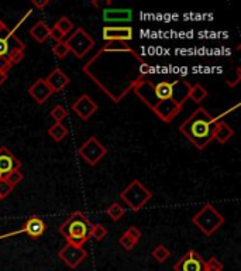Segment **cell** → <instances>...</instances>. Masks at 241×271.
<instances>
[{"mask_svg": "<svg viewBox=\"0 0 241 271\" xmlns=\"http://www.w3.org/2000/svg\"><path fill=\"white\" fill-rule=\"evenodd\" d=\"M10 68H12V64L9 62L6 57H0V72L7 73L10 71Z\"/></svg>", "mask_w": 241, "mask_h": 271, "instance_id": "cell-39", "label": "cell"}, {"mask_svg": "<svg viewBox=\"0 0 241 271\" xmlns=\"http://www.w3.org/2000/svg\"><path fill=\"white\" fill-rule=\"evenodd\" d=\"M120 198L129 205L131 211L138 212L140 209H143L144 206L148 204V201L152 198V192L147 189L140 181L134 179V181H131V184H129L123 191L120 192Z\"/></svg>", "mask_w": 241, "mask_h": 271, "instance_id": "cell-5", "label": "cell"}, {"mask_svg": "<svg viewBox=\"0 0 241 271\" xmlns=\"http://www.w3.org/2000/svg\"><path fill=\"white\" fill-rule=\"evenodd\" d=\"M30 35H31L37 43L43 44V43H46L47 38L50 37V27L47 26V23L44 20H39L38 23H35V24L30 28Z\"/></svg>", "mask_w": 241, "mask_h": 271, "instance_id": "cell-23", "label": "cell"}, {"mask_svg": "<svg viewBox=\"0 0 241 271\" xmlns=\"http://www.w3.org/2000/svg\"><path fill=\"white\" fill-rule=\"evenodd\" d=\"M98 103L92 99L89 95H86V93H84L82 96H79L78 99L72 103V110H73V113H76L82 120L91 119L92 116L98 112Z\"/></svg>", "mask_w": 241, "mask_h": 271, "instance_id": "cell-10", "label": "cell"}, {"mask_svg": "<svg viewBox=\"0 0 241 271\" xmlns=\"http://www.w3.org/2000/svg\"><path fill=\"white\" fill-rule=\"evenodd\" d=\"M205 260L195 250L186 251L175 264V271H205Z\"/></svg>", "mask_w": 241, "mask_h": 271, "instance_id": "cell-9", "label": "cell"}, {"mask_svg": "<svg viewBox=\"0 0 241 271\" xmlns=\"http://www.w3.org/2000/svg\"><path fill=\"white\" fill-rule=\"evenodd\" d=\"M46 229H47V225L44 223V220H43V219L38 218V216H30V218L26 220V223L23 225L21 231L27 233V236H28L30 239L37 240V239H39L43 235H44Z\"/></svg>", "mask_w": 241, "mask_h": 271, "instance_id": "cell-17", "label": "cell"}, {"mask_svg": "<svg viewBox=\"0 0 241 271\" xmlns=\"http://www.w3.org/2000/svg\"><path fill=\"white\" fill-rule=\"evenodd\" d=\"M24 43L19 37L7 28L5 33L0 34V57H7L13 50H23L24 51Z\"/></svg>", "mask_w": 241, "mask_h": 271, "instance_id": "cell-14", "label": "cell"}, {"mask_svg": "<svg viewBox=\"0 0 241 271\" xmlns=\"http://www.w3.org/2000/svg\"><path fill=\"white\" fill-rule=\"evenodd\" d=\"M223 263L217 257H210L208 263H205V270H220L223 271Z\"/></svg>", "mask_w": 241, "mask_h": 271, "instance_id": "cell-36", "label": "cell"}, {"mask_svg": "<svg viewBox=\"0 0 241 271\" xmlns=\"http://www.w3.org/2000/svg\"><path fill=\"white\" fill-rule=\"evenodd\" d=\"M65 44L69 48V53H72L78 60H82L88 55L93 47L96 46L95 40L89 34L86 33L82 27H78L73 33L65 40Z\"/></svg>", "mask_w": 241, "mask_h": 271, "instance_id": "cell-6", "label": "cell"}, {"mask_svg": "<svg viewBox=\"0 0 241 271\" xmlns=\"http://www.w3.org/2000/svg\"><path fill=\"white\" fill-rule=\"evenodd\" d=\"M48 5H50V0H38V2H37V0H33V2H31V6L35 7L39 12H43Z\"/></svg>", "mask_w": 241, "mask_h": 271, "instance_id": "cell-41", "label": "cell"}, {"mask_svg": "<svg viewBox=\"0 0 241 271\" xmlns=\"http://www.w3.org/2000/svg\"><path fill=\"white\" fill-rule=\"evenodd\" d=\"M205 271H220V270H205Z\"/></svg>", "mask_w": 241, "mask_h": 271, "instance_id": "cell-45", "label": "cell"}, {"mask_svg": "<svg viewBox=\"0 0 241 271\" xmlns=\"http://www.w3.org/2000/svg\"><path fill=\"white\" fill-rule=\"evenodd\" d=\"M82 71L114 103H120L140 81L145 80L151 66L129 43L109 41L86 62Z\"/></svg>", "mask_w": 241, "mask_h": 271, "instance_id": "cell-1", "label": "cell"}, {"mask_svg": "<svg viewBox=\"0 0 241 271\" xmlns=\"http://www.w3.org/2000/svg\"><path fill=\"white\" fill-rule=\"evenodd\" d=\"M54 27H57L61 33L64 34V35H66V34H69L72 31V28H73V23H72L66 16H64V17H61L55 24H54Z\"/></svg>", "mask_w": 241, "mask_h": 271, "instance_id": "cell-29", "label": "cell"}, {"mask_svg": "<svg viewBox=\"0 0 241 271\" xmlns=\"http://www.w3.org/2000/svg\"><path fill=\"white\" fill-rule=\"evenodd\" d=\"M103 20L107 23H129L133 19L130 9H103Z\"/></svg>", "mask_w": 241, "mask_h": 271, "instance_id": "cell-19", "label": "cell"}, {"mask_svg": "<svg viewBox=\"0 0 241 271\" xmlns=\"http://www.w3.org/2000/svg\"><path fill=\"white\" fill-rule=\"evenodd\" d=\"M192 223L206 236H212L224 225V218L212 204H205L200 211L192 216Z\"/></svg>", "mask_w": 241, "mask_h": 271, "instance_id": "cell-4", "label": "cell"}, {"mask_svg": "<svg viewBox=\"0 0 241 271\" xmlns=\"http://www.w3.org/2000/svg\"><path fill=\"white\" fill-rule=\"evenodd\" d=\"M106 213L110 216L111 220H114V222H117V220H120V219L123 218V215L126 213V211H124V208L120 204H117V202H113L107 209H106Z\"/></svg>", "mask_w": 241, "mask_h": 271, "instance_id": "cell-26", "label": "cell"}, {"mask_svg": "<svg viewBox=\"0 0 241 271\" xmlns=\"http://www.w3.org/2000/svg\"><path fill=\"white\" fill-rule=\"evenodd\" d=\"M47 85L51 88V91L54 93H58L61 91H64L66 86L69 85V78L66 76L65 72L61 68H55L52 72L46 78Z\"/></svg>", "mask_w": 241, "mask_h": 271, "instance_id": "cell-18", "label": "cell"}, {"mask_svg": "<svg viewBox=\"0 0 241 271\" xmlns=\"http://www.w3.org/2000/svg\"><path fill=\"white\" fill-rule=\"evenodd\" d=\"M208 98V91L203 88L200 84H196V85L190 86L189 91V99L196 102V103H200L202 100H205Z\"/></svg>", "mask_w": 241, "mask_h": 271, "instance_id": "cell-25", "label": "cell"}, {"mask_svg": "<svg viewBox=\"0 0 241 271\" xmlns=\"http://www.w3.org/2000/svg\"><path fill=\"white\" fill-rule=\"evenodd\" d=\"M28 93L30 96L33 98L38 105L46 103L47 100L51 98L54 92L51 91V88L47 85V82L44 78H38V80L34 82L33 85L28 88Z\"/></svg>", "mask_w": 241, "mask_h": 271, "instance_id": "cell-16", "label": "cell"}, {"mask_svg": "<svg viewBox=\"0 0 241 271\" xmlns=\"http://www.w3.org/2000/svg\"><path fill=\"white\" fill-rule=\"evenodd\" d=\"M106 236H107V229H106L102 223H96V225L91 226L89 238L95 239L96 242H102Z\"/></svg>", "mask_w": 241, "mask_h": 271, "instance_id": "cell-27", "label": "cell"}, {"mask_svg": "<svg viewBox=\"0 0 241 271\" xmlns=\"http://www.w3.org/2000/svg\"><path fill=\"white\" fill-rule=\"evenodd\" d=\"M233 134H234V130L226 122L219 120L215 127V132H213V140H217L220 144H224L233 137Z\"/></svg>", "mask_w": 241, "mask_h": 271, "instance_id": "cell-21", "label": "cell"}, {"mask_svg": "<svg viewBox=\"0 0 241 271\" xmlns=\"http://www.w3.org/2000/svg\"><path fill=\"white\" fill-rule=\"evenodd\" d=\"M92 5H93V6H96V7L102 6V5H98V2H93ZM103 5L104 6H111V2H106V3H103Z\"/></svg>", "mask_w": 241, "mask_h": 271, "instance_id": "cell-44", "label": "cell"}, {"mask_svg": "<svg viewBox=\"0 0 241 271\" xmlns=\"http://www.w3.org/2000/svg\"><path fill=\"white\" fill-rule=\"evenodd\" d=\"M50 37L54 38L57 43H61V41H64V38H65V35L61 33L57 27H52V28H50Z\"/></svg>", "mask_w": 241, "mask_h": 271, "instance_id": "cell-38", "label": "cell"}, {"mask_svg": "<svg viewBox=\"0 0 241 271\" xmlns=\"http://www.w3.org/2000/svg\"><path fill=\"white\" fill-rule=\"evenodd\" d=\"M58 257L71 268H76L79 264H82L88 258V251L84 247L66 243L61 250L58 251Z\"/></svg>", "mask_w": 241, "mask_h": 271, "instance_id": "cell-8", "label": "cell"}, {"mask_svg": "<svg viewBox=\"0 0 241 271\" xmlns=\"http://www.w3.org/2000/svg\"><path fill=\"white\" fill-rule=\"evenodd\" d=\"M172 91H174V82L163 81V82L154 84V92H155V98L158 102L172 99Z\"/></svg>", "mask_w": 241, "mask_h": 271, "instance_id": "cell-22", "label": "cell"}, {"mask_svg": "<svg viewBox=\"0 0 241 271\" xmlns=\"http://www.w3.org/2000/svg\"><path fill=\"white\" fill-rule=\"evenodd\" d=\"M134 93L137 95V98L144 105H147L150 107L151 110L155 107V105L158 103V100L155 98V92H154V82H151L150 80H143L138 82L137 85L133 88Z\"/></svg>", "mask_w": 241, "mask_h": 271, "instance_id": "cell-13", "label": "cell"}, {"mask_svg": "<svg viewBox=\"0 0 241 271\" xmlns=\"http://www.w3.org/2000/svg\"><path fill=\"white\" fill-rule=\"evenodd\" d=\"M181 110H182V106L179 105V103H176L174 99H167L163 100V102H158L155 107L152 109V112L155 113L156 116L163 122H165V123H171L181 113Z\"/></svg>", "mask_w": 241, "mask_h": 271, "instance_id": "cell-11", "label": "cell"}, {"mask_svg": "<svg viewBox=\"0 0 241 271\" xmlns=\"http://www.w3.org/2000/svg\"><path fill=\"white\" fill-rule=\"evenodd\" d=\"M6 58L12 65H17V64H20V62L23 61V58H24V51H23V50H13V51L9 53Z\"/></svg>", "mask_w": 241, "mask_h": 271, "instance_id": "cell-34", "label": "cell"}, {"mask_svg": "<svg viewBox=\"0 0 241 271\" xmlns=\"http://www.w3.org/2000/svg\"><path fill=\"white\" fill-rule=\"evenodd\" d=\"M219 120L203 109L197 107L188 119L179 126V132L197 148L205 150L213 140V132Z\"/></svg>", "mask_w": 241, "mask_h": 271, "instance_id": "cell-2", "label": "cell"}, {"mask_svg": "<svg viewBox=\"0 0 241 271\" xmlns=\"http://www.w3.org/2000/svg\"><path fill=\"white\" fill-rule=\"evenodd\" d=\"M126 233H127L131 239H134L137 243L140 242V239H141V231H140V229H138L137 226H130V227L126 230Z\"/></svg>", "mask_w": 241, "mask_h": 271, "instance_id": "cell-37", "label": "cell"}, {"mask_svg": "<svg viewBox=\"0 0 241 271\" xmlns=\"http://www.w3.org/2000/svg\"><path fill=\"white\" fill-rule=\"evenodd\" d=\"M91 226L92 223L85 216V213L76 211L71 213V216L59 226L58 231L66 239V243L84 247V245L91 239Z\"/></svg>", "mask_w": 241, "mask_h": 271, "instance_id": "cell-3", "label": "cell"}, {"mask_svg": "<svg viewBox=\"0 0 241 271\" xmlns=\"http://www.w3.org/2000/svg\"><path fill=\"white\" fill-rule=\"evenodd\" d=\"M118 243H120V246L123 247L124 250H127V251H130L134 249V246L137 245V242L134 240V239H131L126 231H124L123 235H122V238L118 239Z\"/></svg>", "mask_w": 241, "mask_h": 271, "instance_id": "cell-32", "label": "cell"}, {"mask_svg": "<svg viewBox=\"0 0 241 271\" xmlns=\"http://www.w3.org/2000/svg\"><path fill=\"white\" fill-rule=\"evenodd\" d=\"M51 118L55 120V123H61L68 118V110L62 105H55L51 110Z\"/></svg>", "mask_w": 241, "mask_h": 271, "instance_id": "cell-30", "label": "cell"}, {"mask_svg": "<svg viewBox=\"0 0 241 271\" xmlns=\"http://www.w3.org/2000/svg\"><path fill=\"white\" fill-rule=\"evenodd\" d=\"M171 256V251L165 247L164 245L156 246L155 249L152 250V257L155 258L158 263H165Z\"/></svg>", "mask_w": 241, "mask_h": 271, "instance_id": "cell-28", "label": "cell"}, {"mask_svg": "<svg viewBox=\"0 0 241 271\" xmlns=\"http://www.w3.org/2000/svg\"><path fill=\"white\" fill-rule=\"evenodd\" d=\"M78 154L79 157L86 161L89 166H96L107 154V148L96 137H89L82 146L79 147Z\"/></svg>", "mask_w": 241, "mask_h": 271, "instance_id": "cell-7", "label": "cell"}, {"mask_svg": "<svg viewBox=\"0 0 241 271\" xmlns=\"http://www.w3.org/2000/svg\"><path fill=\"white\" fill-rule=\"evenodd\" d=\"M240 80H241L240 68H235V75L233 76V78H228V80H226V84H227L228 86H235L237 84H238V81Z\"/></svg>", "mask_w": 241, "mask_h": 271, "instance_id": "cell-40", "label": "cell"}, {"mask_svg": "<svg viewBox=\"0 0 241 271\" xmlns=\"http://www.w3.org/2000/svg\"><path fill=\"white\" fill-rule=\"evenodd\" d=\"M102 37L106 43H109V41L129 43L133 40L134 33L130 26H104L102 30Z\"/></svg>", "mask_w": 241, "mask_h": 271, "instance_id": "cell-12", "label": "cell"}, {"mask_svg": "<svg viewBox=\"0 0 241 271\" xmlns=\"http://www.w3.org/2000/svg\"><path fill=\"white\" fill-rule=\"evenodd\" d=\"M0 201H2V199H0Z\"/></svg>", "mask_w": 241, "mask_h": 271, "instance_id": "cell-46", "label": "cell"}, {"mask_svg": "<svg viewBox=\"0 0 241 271\" xmlns=\"http://www.w3.org/2000/svg\"><path fill=\"white\" fill-rule=\"evenodd\" d=\"M13 189L14 188L7 182L6 178H0V199L7 198L13 192Z\"/></svg>", "mask_w": 241, "mask_h": 271, "instance_id": "cell-35", "label": "cell"}, {"mask_svg": "<svg viewBox=\"0 0 241 271\" xmlns=\"http://www.w3.org/2000/svg\"><path fill=\"white\" fill-rule=\"evenodd\" d=\"M7 80V73H3V72H0V86L3 85L5 82H6Z\"/></svg>", "mask_w": 241, "mask_h": 271, "instance_id": "cell-42", "label": "cell"}, {"mask_svg": "<svg viewBox=\"0 0 241 271\" xmlns=\"http://www.w3.org/2000/svg\"><path fill=\"white\" fill-rule=\"evenodd\" d=\"M48 134L51 136L55 141H62L68 136V129L62 123H54L48 129Z\"/></svg>", "mask_w": 241, "mask_h": 271, "instance_id": "cell-24", "label": "cell"}, {"mask_svg": "<svg viewBox=\"0 0 241 271\" xmlns=\"http://www.w3.org/2000/svg\"><path fill=\"white\" fill-rule=\"evenodd\" d=\"M6 30H7V26H6V24H5V23H3V21L0 20V34L5 33Z\"/></svg>", "mask_w": 241, "mask_h": 271, "instance_id": "cell-43", "label": "cell"}, {"mask_svg": "<svg viewBox=\"0 0 241 271\" xmlns=\"http://www.w3.org/2000/svg\"><path fill=\"white\" fill-rule=\"evenodd\" d=\"M190 84L188 81L176 80L174 81V91H172V99L175 100L176 103L183 106V103L189 99V91Z\"/></svg>", "mask_w": 241, "mask_h": 271, "instance_id": "cell-20", "label": "cell"}, {"mask_svg": "<svg viewBox=\"0 0 241 271\" xmlns=\"http://www.w3.org/2000/svg\"><path fill=\"white\" fill-rule=\"evenodd\" d=\"M52 53L54 55L59 58V60H64L66 55L69 54V48L65 44V41H61V43H57L55 46L52 47Z\"/></svg>", "mask_w": 241, "mask_h": 271, "instance_id": "cell-31", "label": "cell"}, {"mask_svg": "<svg viewBox=\"0 0 241 271\" xmlns=\"http://www.w3.org/2000/svg\"><path fill=\"white\" fill-rule=\"evenodd\" d=\"M5 178H6L7 182L14 188V186L19 185L20 182L23 181V172L20 171V170H14V171H12L10 174H7Z\"/></svg>", "mask_w": 241, "mask_h": 271, "instance_id": "cell-33", "label": "cell"}, {"mask_svg": "<svg viewBox=\"0 0 241 271\" xmlns=\"http://www.w3.org/2000/svg\"><path fill=\"white\" fill-rule=\"evenodd\" d=\"M20 160L7 147H0V178H5L7 174L14 170H20Z\"/></svg>", "mask_w": 241, "mask_h": 271, "instance_id": "cell-15", "label": "cell"}]
</instances>
